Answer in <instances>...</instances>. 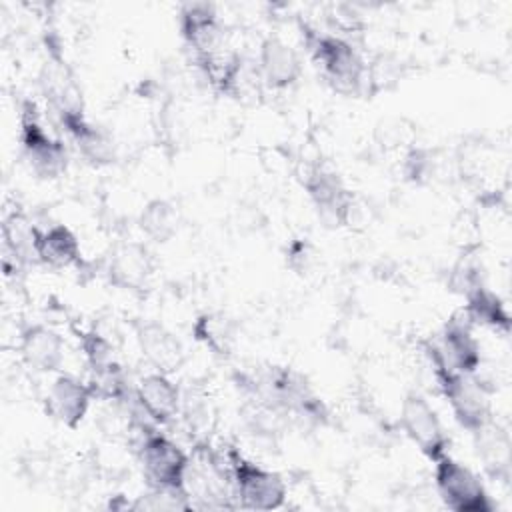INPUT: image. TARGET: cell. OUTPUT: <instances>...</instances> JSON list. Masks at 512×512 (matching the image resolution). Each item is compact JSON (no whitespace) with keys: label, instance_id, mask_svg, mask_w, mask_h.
I'll use <instances>...</instances> for the list:
<instances>
[{"label":"cell","instance_id":"6da1fadb","mask_svg":"<svg viewBox=\"0 0 512 512\" xmlns=\"http://www.w3.org/2000/svg\"><path fill=\"white\" fill-rule=\"evenodd\" d=\"M304 42L322 76L344 94H354L364 84L368 66L358 48L338 32L304 26Z\"/></svg>","mask_w":512,"mask_h":512},{"label":"cell","instance_id":"7a4b0ae2","mask_svg":"<svg viewBox=\"0 0 512 512\" xmlns=\"http://www.w3.org/2000/svg\"><path fill=\"white\" fill-rule=\"evenodd\" d=\"M226 464L232 498L238 500V506L250 510H276L284 506L288 488L278 472L244 458L236 450L228 452Z\"/></svg>","mask_w":512,"mask_h":512},{"label":"cell","instance_id":"3957f363","mask_svg":"<svg viewBox=\"0 0 512 512\" xmlns=\"http://www.w3.org/2000/svg\"><path fill=\"white\" fill-rule=\"evenodd\" d=\"M440 394L450 404L454 420L470 434L488 424L492 416V402L488 388L476 374H462L442 366H432Z\"/></svg>","mask_w":512,"mask_h":512},{"label":"cell","instance_id":"277c9868","mask_svg":"<svg viewBox=\"0 0 512 512\" xmlns=\"http://www.w3.org/2000/svg\"><path fill=\"white\" fill-rule=\"evenodd\" d=\"M434 486L448 510L454 512H494L496 504L490 498L480 476L460 460L444 454L434 462Z\"/></svg>","mask_w":512,"mask_h":512},{"label":"cell","instance_id":"5b68a950","mask_svg":"<svg viewBox=\"0 0 512 512\" xmlns=\"http://www.w3.org/2000/svg\"><path fill=\"white\" fill-rule=\"evenodd\" d=\"M20 144L26 162L40 178H58L68 168L64 142L48 132L34 102H24L20 112Z\"/></svg>","mask_w":512,"mask_h":512},{"label":"cell","instance_id":"8992f818","mask_svg":"<svg viewBox=\"0 0 512 512\" xmlns=\"http://www.w3.org/2000/svg\"><path fill=\"white\" fill-rule=\"evenodd\" d=\"M138 462L150 488L184 490L190 456L170 436L148 430L138 444Z\"/></svg>","mask_w":512,"mask_h":512},{"label":"cell","instance_id":"52a82bcc","mask_svg":"<svg viewBox=\"0 0 512 512\" xmlns=\"http://www.w3.org/2000/svg\"><path fill=\"white\" fill-rule=\"evenodd\" d=\"M472 328L474 324L464 312L454 314L438 336L426 344L430 366H442L462 374H476L482 364V350Z\"/></svg>","mask_w":512,"mask_h":512},{"label":"cell","instance_id":"ba28073f","mask_svg":"<svg viewBox=\"0 0 512 512\" xmlns=\"http://www.w3.org/2000/svg\"><path fill=\"white\" fill-rule=\"evenodd\" d=\"M400 428L406 438L432 462L448 454L450 438L436 408L418 392H408L400 404Z\"/></svg>","mask_w":512,"mask_h":512},{"label":"cell","instance_id":"9c48e42d","mask_svg":"<svg viewBox=\"0 0 512 512\" xmlns=\"http://www.w3.org/2000/svg\"><path fill=\"white\" fill-rule=\"evenodd\" d=\"M304 188L310 202L326 222L336 226L348 224L354 208V196L340 174L326 166H314L304 178Z\"/></svg>","mask_w":512,"mask_h":512},{"label":"cell","instance_id":"30bf717a","mask_svg":"<svg viewBox=\"0 0 512 512\" xmlns=\"http://www.w3.org/2000/svg\"><path fill=\"white\" fill-rule=\"evenodd\" d=\"M94 400V392L88 382L72 374H56L46 394V410L66 428H78L86 418L90 404Z\"/></svg>","mask_w":512,"mask_h":512},{"label":"cell","instance_id":"8fae6325","mask_svg":"<svg viewBox=\"0 0 512 512\" xmlns=\"http://www.w3.org/2000/svg\"><path fill=\"white\" fill-rule=\"evenodd\" d=\"M136 402L142 414L156 426L170 424L182 406V392L166 372H150L134 386Z\"/></svg>","mask_w":512,"mask_h":512},{"label":"cell","instance_id":"7c38bea8","mask_svg":"<svg viewBox=\"0 0 512 512\" xmlns=\"http://www.w3.org/2000/svg\"><path fill=\"white\" fill-rule=\"evenodd\" d=\"M254 66L260 84L270 90L290 88L302 74V60L298 52L278 36H268L260 42Z\"/></svg>","mask_w":512,"mask_h":512},{"label":"cell","instance_id":"4fadbf2b","mask_svg":"<svg viewBox=\"0 0 512 512\" xmlns=\"http://www.w3.org/2000/svg\"><path fill=\"white\" fill-rule=\"evenodd\" d=\"M180 32L188 48H192L196 60L206 58L220 50L222 26L212 4L192 2L180 8L178 16Z\"/></svg>","mask_w":512,"mask_h":512},{"label":"cell","instance_id":"5bb4252c","mask_svg":"<svg viewBox=\"0 0 512 512\" xmlns=\"http://www.w3.org/2000/svg\"><path fill=\"white\" fill-rule=\"evenodd\" d=\"M60 124L68 132L70 140L76 144L80 154L92 164H110L116 158L114 138L98 124L90 122L82 108L56 112Z\"/></svg>","mask_w":512,"mask_h":512},{"label":"cell","instance_id":"9a60e30c","mask_svg":"<svg viewBox=\"0 0 512 512\" xmlns=\"http://www.w3.org/2000/svg\"><path fill=\"white\" fill-rule=\"evenodd\" d=\"M64 338L50 326L30 324L20 332L22 362L36 372H58L64 362Z\"/></svg>","mask_w":512,"mask_h":512},{"label":"cell","instance_id":"2e32d148","mask_svg":"<svg viewBox=\"0 0 512 512\" xmlns=\"http://www.w3.org/2000/svg\"><path fill=\"white\" fill-rule=\"evenodd\" d=\"M152 274V256L140 242L118 244L106 266L108 282L120 290H140L146 286Z\"/></svg>","mask_w":512,"mask_h":512},{"label":"cell","instance_id":"e0dca14e","mask_svg":"<svg viewBox=\"0 0 512 512\" xmlns=\"http://www.w3.org/2000/svg\"><path fill=\"white\" fill-rule=\"evenodd\" d=\"M34 256L36 262L54 270L72 268L82 258L80 240L66 224H50L44 228L36 226Z\"/></svg>","mask_w":512,"mask_h":512},{"label":"cell","instance_id":"ac0fdd59","mask_svg":"<svg viewBox=\"0 0 512 512\" xmlns=\"http://www.w3.org/2000/svg\"><path fill=\"white\" fill-rule=\"evenodd\" d=\"M476 454L484 466V470L498 480H506L510 476V438L508 432L494 422V418L484 424L480 430L472 432Z\"/></svg>","mask_w":512,"mask_h":512},{"label":"cell","instance_id":"d6986e66","mask_svg":"<svg viewBox=\"0 0 512 512\" xmlns=\"http://www.w3.org/2000/svg\"><path fill=\"white\" fill-rule=\"evenodd\" d=\"M138 342L142 348V354L150 360V364L158 372H172L184 356L180 340L166 330L162 324L148 322L138 330Z\"/></svg>","mask_w":512,"mask_h":512},{"label":"cell","instance_id":"ffe728a7","mask_svg":"<svg viewBox=\"0 0 512 512\" xmlns=\"http://www.w3.org/2000/svg\"><path fill=\"white\" fill-rule=\"evenodd\" d=\"M464 298H466V304H464L462 312L474 326H484L494 332L508 334L510 314H508L504 300L496 292H492L484 284V286H478L476 290H472L470 294H466Z\"/></svg>","mask_w":512,"mask_h":512},{"label":"cell","instance_id":"44dd1931","mask_svg":"<svg viewBox=\"0 0 512 512\" xmlns=\"http://www.w3.org/2000/svg\"><path fill=\"white\" fill-rule=\"evenodd\" d=\"M194 338L216 356H230L236 344V326L222 312H204L194 320Z\"/></svg>","mask_w":512,"mask_h":512},{"label":"cell","instance_id":"7402d4cb","mask_svg":"<svg viewBox=\"0 0 512 512\" xmlns=\"http://www.w3.org/2000/svg\"><path fill=\"white\" fill-rule=\"evenodd\" d=\"M138 228L152 242H168L178 230L176 206L164 198L150 200L138 216Z\"/></svg>","mask_w":512,"mask_h":512},{"label":"cell","instance_id":"603a6c76","mask_svg":"<svg viewBox=\"0 0 512 512\" xmlns=\"http://www.w3.org/2000/svg\"><path fill=\"white\" fill-rule=\"evenodd\" d=\"M484 274H482V268L480 264L472 262V260H460L458 264H454L452 272H450V280H448V286L450 290H454L456 294H470L472 290H476L478 286H484Z\"/></svg>","mask_w":512,"mask_h":512},{"label":"cell","instance_id":"cb8c5ba5","mask_svg":"<svg viewBox=\"0 0 512 512\" xmlns=\"http://www.w3.org/2000/svg\"><path fill=\"white\" fill-rule=\"evenodd\" d=\"M82 350L86 356V364L90 370H98L116 362L112 344L98 332H88L82 338Z\"/></svg>","mask_w":512,"mask_h":512},{"label":"cell","instance_id":"d4e9b609","mask_svg":"<svg viewBox=\"0 0 512 512\" xmlns=\"http://www.w3.org/2000/svg\"><path fill=\"white\" fill-rule=\"evenodd\" d=\"M404 172L406 178L412 182H422L426 178L432 176L434 172V158L432 152L426 148H414L406 154V162H404Z\"/></svg>","mask_w":512,"mask_h":512}]
</instances>
